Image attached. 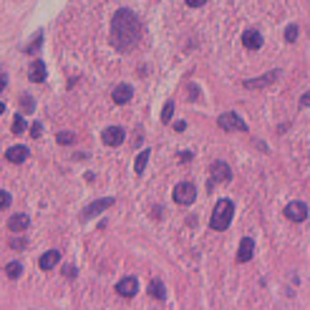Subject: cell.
Returning <instances> with one entry per match:
<instances>
[{"label": "cell", "mask_w": 310, "mask_h": 310, "mask_svg": "<svg viewBox=\"0 0 310 310\" xmlns=\"http://www.w3.org/2000/svg\"><path fill=\"white\" fill-rule=\"evenodd\" d=\"M23 131H28V124L23 119V114H16V119H13V134H23Z\"/></svg>", "instance_id": "obj_22"}, {"label": "cell", "mask_w": 310, "mask_h": 310, "mask_svg": "<svg viewBox=\"0 0 310 310\" xmlns=\"http://www.w3.org/2000/svg\"><path fill=\"white\" fill-rule=\"evenodd\" d=\"M285 217L290 219V222H305L308 207L303 202H290V204H285Z\"/></svg>", "instance_id": "obj_7"}, {"label": "cell", "mask_w": 310, "mask_h": 310, "mask_svg": "<svg viewBox=\"0 0 310 310\" xmlns=\"http://www.w3.org/2000/svg\"><path fill=\"white\" fill-rule=\"evenodd\" d=\"M58 262H61V252H58V250H48V252L38 260V268L40 270H53Z\"/></svg>", "instance_id": "obj_14"}, {"label": "cell", "mask_w": 310, "mask_h": 310, "mask_svg": "<svg viewBox=\"0 0 310 310\" xmlns=\"http://www.w3.org/2000/svg\"><path fill=\"white\" fill-rule=\"evenodd\" d=\"M139 38H141V20L126 8L116 10L111 20V43L119 51H129L139 43Z\"/></svg>", "instance_id": "obj_1"}, {"label": "cell", "mask_w": 310, "mask_h": 310, "mask_svg": "<svg viewBox=\"0 0 310 310\" xmlns=\"http://www.w3.org/2000/svg\"><path fill=\"white\" fill-rule=\"evenodd\" d=\"M275 78H277V71H270L268 76H260V78H250V81H245V88H262V86L272 83Z\"/></svg>", "instance_id": "obj_17"}, {"label": "cell", "mask_w": 310, "mask_h": 310, "mask_svg": "<svg viewBox=\"0 0 310 310\" xmlns=\"http://www.w3.org/2000/svg\"><path fill=\"white\" fill-rule=\"evenodd\" d=\"M146 161H149V149L139 152V156H136V161H134V172H136V174H141V172H144Z\"/></svg>", "instance_id": "obj_20"}, {"label": "cell", "mask_w": 310, "mask_h": 310, "mask_svg": "<svg viewBox=\"0 0 310 310\" xmlns=\"http://www.w3.org/2000/svg\"><path fill=\"white\" fill-rule=\"evenodd\" d=\"M230 179H232L230 167L225 164V161H214V164H212V174H210V189H212L214 184H225V182H230Z\"/></svg>", "instance_id": "obj_5"}, {"label": "cell", "mask_w": 310, "mask_h": 310, "mask_svg": "<svg viewBox=\"0 0 310 310\" xmlns=\"http://www.w3.org/2000/svg\"><path fill=\"white\" fill-rule=\"evenodd\" d=\"M33 109H36V101H33V96H28V94H25V96L20 98V114H31Z\"/></svg>", "instance_id": "obj_23"}, {"label": "cell", "mask_w": 310, "mask_h": 310, "mask_svg": "<svg viewBox=\"0 0 310 310\" xmlns=\"http://www.w3.org/2000/svg\"><path fill=\"white\" fill-rule=\"evenodd\" d=\"M149 292H152V298H156V300H164V295H167L164 283H161L159 277H154L152 283H149Z\"/></svg>", "instance_id": "obj_18"}, {"label": "cell", "mask_w": 310, "mask_h": 310, "mask_svg": "<svg viewBox=\"0 0 310 310\" xmlns=\"http://www.w3.org/2000/svg\"><path fill=\"white\" fill-rule=\"evenodd\" d=\"M124 136H126V131L121 126H109V129H103V134H101L106 146H119L124 141Z\"/></svg>", "instance_id": "obj_8"}, {"label": "cell", "mask_w": 310, "mask_h": 310, "mask_svg": "<svg viewBox=\"0 0 310 310\" xmlns=\"http://www.w3.org/2000/svg\"><path fill=\"white\" fill-rule=\"evenodd\" d=\"M10 204V194L5 189H0V210H5V207Z\"/></svg>", "instance_id": "obj_27"}, {"label": "cell", "mask_w": 310, "mask_h": 310, "mask_svg": "<svg viewBox=\"0 0 310 310\" xmlns=\"http://www.w3.org/2000/svg\"><path fill=\"white\" fill-rule=\"evenodd\" d=\"M40 46H43V33H36V38L31 40V43H28V46L23 48L25 53H38L40 51Z\"/></svg>", "instance_id": "obj_21"}, {"label": "cell", "mask_w": 310, "mask_h": 310, "mask_svg": "<svg viewBox=\"0 0 310 310\" xmlns=\"http://www.w3.org/2000/svg\"><path fill=\"white\" fill-rule=\"evenodd\" d=\"M66 277L73 280V277H76V270H73V268H66Z\"/></svg>", "instance_id": "obj_34"}, {"label": "cell", "mask_w": 310, "mask_h": 310, "mask_svg": "<svg viewBox=\"0 0 310 310\" xmlns=\"http://www.w3.org/2000/svg\"><path fill=\"white\" fill-rule=\"evenodd\" d=\"M232 214H234V204L230 199H219L214 204V212H212V219H210V227L217 230V232H222L230 227L232 222Z\"/></svg>", "instance_id": "obj_2"}, {"label": "cell", "mask_w": 310, "mask_h": 310, "mask_svg": "<svg viewBox=\"0 0 310 310\" xmlns=\"http://www.w3.org/2000/svg\"><path fill=\"white\" fill-rule=\"evenodd\" d=\"M116 292L121 295V298H134V295L139 292V283L136 277H124L119 285H116Z\"/></svg>", "instance_id": "obj_9"}, {"label": "cell", "mask_w": 310, "mask_h": 310, "mask_svg": "<svg viewBox=\"0 0 310 310\" xmlns=\"http://www.w3.org/2000/svg\"><path fill=\"white\" fill-rule=\"evenodd\" d=\"M28 225H31V219H28V214H23V212L13 214V217L8 219V230H10V232H25Z\"/></svg>", "instance_id": "obj_13"}, {"label": "cell", "mask_w": 310, "mask_h": 310, "mask_svg": "<svg viewBox=\"0 0 310 310\" xmlns=\"http://www.w3.org/2000/svg\"><path fill=\"white\" fill-rule=\"evenodd\" d=\"M242 43H245V48H247V51H260V48H262V36H260V31H255V28L245 31Z\"/></svg>", "instance_id": "obj_10"}, {"label": "cell", "mask_w": 310, "mask_h": 310, "mask_svg": "<svg viewBox=\"0 0 310 310\" xmlns=\"http://www.w3.org/2000/svg\"><path fill=\"white\" fill-rule=\"evenodd\" d=\"M300 106H310V91L300 96Z\"/></svg>", "instance_id": "obj_30"}, {"label": "cell", "mask_w": 310, "mask_h": 310, "mask_svg": "<svg viewBox=\"0 0 310 310\" xmlns=\"http://www.w3.org/2000/svg\"><path fill=\"white\" fill-rule=\"evenodd\" d=\"M172 116H174V101H167V103H164V109H161V121L169 124V121H172Z\"/></svg>", "instance_id": "obj_24"}, {"label": "cell", "mask_w": 310, "mask_h": 310, "mask_svg": "<svg viewBox=\"0 0 310 310\" xmlns=\"http://www.w3.org/2000/svg\"><path fill=\"white\" fill-rule=\"evenodd\" d=\"M3 111H5V106H3V103H0V114H3Z\"/></svg>", "instance_id": "obj_36"}, {"label": "cell", "mask_w": 310, "mask_h": 310, "mask_svg": "<svg viewBox=\"0 0 310 310\" xmlns=\"http://www.w3.org/2000/svg\"><path fill=\"white\" fill-rule=\"evenodd\" d=\"M56 141H58V144H73V141H76V136H73V134H68V131H66V134L61 131V134L56 136Z\"/></svg>", "instance_id": "obj_26"}, {"label": "cell", "mask_w": 310, "mask_h": 310, "mask_svg": "<svg viewBox=\"0 0 310 310\" xmlns=\"http://www.w3.org/2000/svg\"><path fill=\"white\" fill-rule=\"evenodd\" d=\"M194 199H197V187L192 184V182H179V184L174 187V202L176 204L189 207Z\"/></svg>", "instance_id": "obj_3"}, {"label": "cell", "mask_w": 310, "mask_h": 310, "mask_svg": "<svg viewBox=\"0 0 310 310\" xmlns=\"http://www.w3.org/2000/svg\"><path fill=\"white\" fill-rule=\"evenodd\" d=\"M184 3H187L189 8H202V5L207 3V0H184Z\"/></svg>", "instance_id": "obj_29"}, {"label": "cell", "mask_w": 310, "mask_h": 310, "mask_svg": "<svg viewBox=\"0 0 310 310\" xmlns=\"http://www.w3.org/2000/svg\"><path fill=\"white\" fill-rule=\"evenodd\" d=\"M189 98H197V86H189Z\"/></svg>", "instance_id": "obj_33"}, {"label": "cell", "mask_w": 310, "mask_h": 310, "mask_svg": "<svg viewBox=\"0 0 310 310\" xmlns=\"http://www.w3.org/2000/svg\"><path fill=\"white\" fill-rule=\"evenodd\" d=\"M174 129H176V131H184V129H187V124H184V121H176V124H174Z\"/></svg>", "instance_id": "obj_32"}, {"label": "cell", "mask_w": 310, "mask_h": 310, "mask_svg": "<svg viewBox=\"0 0 310 310\" xmlns=\"http://www.w3.org/2000/svg\"><path fill=\"white\" fill-rule=\"evenodd\" d=\"M40 131H43V124H38V121H36V124L31 126V136H33V139H38V136H40Z\"/></svg>", "instance_id": "obj_28"}, {"label": "cell", "mask_w": 310, "mask_h": 310, "mask_svg": "<svg viewBox=\"0 0 310 310\" xmlns=\"http://www.w3.org/2000/svg\"><path fill=\"white\" fill-rule=\"evenodd\" d=\"M5 86H8V76H5V73H0V91H3Z\"/></svg>", "instance_id": "obj_31"}, {"label": "cell", "mask_w": 310, "mask_h": 310, "mask_svg": "<svg viewBox=\"0 0 310 310\" xmlns=\"http://www.w3.org/2000/svg\"><path fill=\"white\" fill-rule=\"evenodd\" d=\"M252 252H255V242H252V237H245V240L240 242L237 260H240V262H250V260H252Z\"/></svg>", "instance_id": "obj_15"}, {"label": "cell", "mask_w": 310, "mask_h": 310, "mask_svg": "<svg viewBox=\"0 0 310 310\" xmlns=\"http://www.w3.org/2000/svg\"><path fill=\"white\" fill-rule=\"evenodd\" d=\"M131 96H134V88H131L129 83H121V86H116L114 88V94H111V98H114V103H129L131 101Z\"/></svg>", "instance_id": "obj_11"}, {"label": "cell", "mask_w": 310, "mask_h": 310, "mask_svg": "<svg viewBox=\"0 0 310 310\" xmlns=\"http://www.w3.org/2000/svg\"><path fill=\"white\" fill-rule=\"evenodd\" d=\"M20 272H23V265H20V262H8V265H5V275H8L10 280H18Z\"/></svg>", "instance_id": "obj_19"}, {"label": "cell", "mask_w": 310, "mask_h": 310, "mask_svg": "<svg viewBox=\"0 0 310 310\" xmlns=\"http://www.w3.org/2000/svg\"><path fill=\"white\" fill-rule=\"evenodd\" d=\"M285 40H288V43H295V40H298V25H288V28H285Z\"/></svg>", "instance_id": "obj_25"}, {"label": "cell", "mask_w": 310, "mask_h": 310, "mask_svg": "<svg viewBox=\"0 0 310 310\" xmlns=\"http://www.w3.org/2000/svg\"><path fill=\"white\" fill-rule=\"evenodd\" d=\"M5 159L10 161V164H23V161L28 159V149L20 146V144H16V146H10V149L5 152Z\"/></svg>", "instance_id": "obj_12"}, {"label": "cell", "mask_w": 310, "mask_h": 310, "mask_svg": "<svg viewBox=\"0 0 310 310\" xmlns=\"http://www.w3.org/2000/svg\"><path fill=\"white\" fill-rule=\"evenodd\" d=\"M28 78H31L33 83H40L43 78H46V63H43V61H33L31 68H28Z\"/></svg>", "instance_id": "obj_16"}, {"label": "cell", "mask_w": 310, "mask_h": 310, "mask_svg": "<svg viewBox=\"0 0 310 310\" xmlns=\"http://www.w3.org/2000/svg\"><path fill=\"white\" fill-rule=\"evenodd\" d=\"M217 124H219V129H225V131H247V124H245L234 111L222 114V116L217 119Z\"/></svg>", "instance_id": "obj_4"}, {"label": "cell", "mask_w": 310, "mask_h": 310, "mask_svg": "<svg viewBox=\"0 0 310 310\" xmlns=\"http://www.w3.org/2000/svg\"><path fill=\"white\" fill-rule=\"evenodd\" d=\"M109 207H114V199H111V197H106V199H96V202H91L88 207H83L81 219H91V217L101 214L103 210H109Z\"/></svg>", "instance_id": "obj_6"}, {"label": "cell", "mask_w": 310, "mask_h": 310, "mask_svg": "<svg viewBox=\"0 0 310 310\" xmlns=\"http://www.w3.org/2000/svg\"><path fill=\"white\" fill-rule=\"evenodd\" d=\"M13 247H25V240H13Z\"/></svg>", "instance_id": "obj_35"}]
</instances>
